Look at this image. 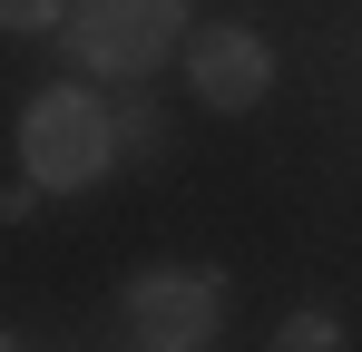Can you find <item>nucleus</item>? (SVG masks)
I'll use <instances>...</instances> for the list:
<instances>
[{
    "instance_id": "f257e3e1",
    "label": "nucleus",
    "mask_w": 362,
    "mask_h": 352,
    "mask_svg": "<svg viewBox=\"0 0 362 352\" xmlns=\"http://www.w3.org/2000/svg\"><path fill=\"white\" fill-rule=\"evenodd\" d=\"M108 167H118V117H108V98H88L78 78L69 88H40L20 108V176L40 196H78V186H98Z\"/></svg>"
},
{
    "instance_id": "f03ea898",
    "label": "nucleus",
    "mask_w": 362,
    "mask_h": 352,
    "mask_svg": "<svg viewBox=\"0 0 362 352\" xmlns=\"http://www.w3.org/2000/svg\"><path fill=\"white\" fill-rule=\"evenodd\" d=\"M59 40L88 78H157V59L186 49V0H78Z\"/></svg>"
},
{
    "instance_id": "7ed1b4c3",
    "label": "nucleus",
    "mask_w": 362,
    "mask_h": 352,
    "mask_svg": "<svg viewBox=\"0 0 362 352\" xmlns=\"http://www.w3.org/2000/svg\"><path fill=\"white\" fill-rule=\"evenodd\" d=\"M216 333H226V284L216 274L157 264V274L127 284V343L137 352H206Z\"/></svg>"
},
{
    "instance_id": "20e7f679",
    "label": "nucleus",
    "mask_w": 362,
    "mask_h": 352,
    "mask_svg": "<svg viewBox=\"0 0 362 352\" xmlns=\"http://www.w3.org/2000/svg\"><path fill=\"white\" fill-rule=\"evenodd\" d=\"M186 88L206 98L216 117H245L274 98V49L235 30V20H216V30H186Z\"/></svg>"
},
{
    "instance_id": "39448f33",
    "label": "nucleus",
    "mask_w": 362,
    "mask_h": 352,
    "mask_svg": "<svg viewBox=\"0 0 362 352\" xmlns=\"http://www.w3.org/2000/svg\"><path fill=\"white\" fill-rule=\"evenodd\" d=\"M0 30H20V40H49V30H69V0H0Z\"/></svg>"
},
{
    "instance_id": "423d86ee",
    "label": "nucleus",
    "mask_w": 362,
    "mask_h": 352,
    "mask_svg": "<svg viewBox=\"0 0 362 352\" xmlns=\"http://www.w3.org/2000/svg\"><path fill=\"white\" fill-rule=\"evenodd\" d=\"M274 343H284V352H333V343H343V323H333V313H294Z\"/></svg>"
},
{
    "instance_id": "0eeeda50",
    "label": "nucleus",
    "mask_w": 362,
    "mask_h": 352,
    "mask_svg": "<svg viewBox=\"0 0 362 352\" xmlns=\"http://www.w3.org/2000/svg\"><path fill=\"white\" fill-rule=\"evenodd\" d=\"M10 343H20V333H0V352H10Z\"/></svg>"
}]
</instances>
